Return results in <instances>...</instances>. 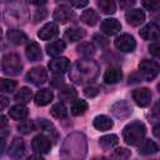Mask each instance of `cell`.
I'll use <instances>...</instances> for the list:
<instances>
[{"label": "cell", "mask_w": 160, "mask_h": 160, "mask_svg": "<svg viewBox=\"0 0 160 160\" xmlns=\"http://www.w3.org/2000/svg\"><path fill=\"white\" fill-rule=\"evenodd\" d=\"M52 80H54V81H52V85H59V84L62 82V78H61V75H56Z\"/></svg>", "instance_id": "cell-45"}, {"label": "cell", "mask_w": 160, "mask_h": 160, "mask_svg": "<svg viewBox=\"0 0 160 160\" xmlns=\"http://www.w3.org/2000/svg\"><path fill=\"white\" fill-rule=\"evenodd\" d=\"M100 29L104 34H106L109 36H112V35H116L121 30V24L116 19L109 18V19L102 20V22L100 25Z\"/></svg>", "instance_id": "cell-12"}, {"label": "cell", "mask_w": 160, "mask_h": 160, "mask_svg": "<svg viewBox=\"0 0 160 160\" xmlns=\"http://www.w3.org/2000/svg\"><path fill=\"white\" fill-rule=\"evenodd\" d=\"M122 79V71L118 66H110L104 74V81L106 84H116Z\"/></svg>", "instance_id": "cell-20"}, {"label": "cell", "mask_w": 160, "mask_h": 160, "mask_svg": "<svg viewBox=\"0 0 160 160\" xmlns=\"http://www.w3.org/2000/svg\"><path fill=\"white\" fill-rule=\"evenodd\" d=\"M119 144V138L115 134H109V135H104L99 139V145L104 149V150H111L112 148H115Z\"/></svg>", "instance_id": "cell-24"}, {"label": "cell", "mask_w": 160, "mask_h": 160, "mask_svg": "<svg viewBox=\"0 0 160 160\" xmlns=\"http://www.w3.org/2000/svg\"><path fill=\"white\" fill-rule=\"evenodd\" d=\"M59 98L64 101H70L76 99V90L72 86H64L59 91Z\"/></svg>", "instance_id": "cell-32"}, {"label": "cell", "mask_w": 160, "mask_h": 160, "mask_svg": "<svg viewBox=\"0 0 160 160\" xmlns=\"http://www.w3.org/2000/svg\"><path fill=\"white\" fill-rule=\"evenodd\" d=\"M31 148L35 152H39V154H46L50 151L51 149V142H50V139L44 135V134H40V135H36L32 141H31Z\"/></svg>", "instance_id": "cell-7"}, {"label": "cell", "mask_w": 160, "mask_h": 160, "mask_svg": "<svg viewBox=\"0 0 160 160\" xmlns=\"http://www.w3.org/2000/svg\"><path fill=\"white\" fill-rule=\"evenodd\" d=\"M158 90H159V92H160V82L158 84Z\"/></svg>", "instance_id": "cell-50"}, {"label": "cell", "mask_w": 160, "mask_h": 160, "mask_svg": "<svg viewBox=\"0 0 160 160\" xmlns=\"http://www.w3.org/2000/svg\"><path fill=\"white\" fill-rule=\"evenodd\" d=\"M139 34L145 40H158L160 38V26L156 22H149L140 29Z\"/></svg>", "instance_id": "cell-11"}, {"label": "cell", "mask_w": 160, "mask_h": 160, "mask_svg": "<svg viewBox=\"0 0 160 160\" xmlns=\"http://www.w3.org/2000/svg\"><path fill=\"white\" fill-rule=\"evenodd\" d=\"M31 98H32V92H31V90L29 89V88H26V86H24V88H21L16 94H15V100L19 102V104H28L30 100H31Z\"/></svg>", "instance_id": "cell-30"}, {"label": "cell", "mask_w": 160, "mask_h": 160, "mask_svg": "<svg viewBox=\"0 0 160 160\" xmlns=\"http://www.w3.org/2000/svg\"><path fill=\"white\" fill-rule=\"evenodd\" d=\"M94 128L96 130H100V131H106V130H110L114 125L112 120L110 118H108L106 115H98L95 119H94Z\"/></svg>", "instance_id": "cell-21"}, {"label": "cell", "mask_w": 160, "mask_h": 160, "mask_svg": "<svg viewBox=\"0 0 160 160\" xmlns=\"http://www.w3.org/2000/svg\"><path fill=\"white\" fill-rule=\"evenodd\" d=\"M65 48H66V45L62 40H55L46 45V52L50 56H58L65 50Z\"/></svg>", "instance_id": "cell-25"}, {"label": "cell", "mask_w": 160, "mask_h": 160, "mask_svg": "<svg viewBox=\"0 0 160 160\" xmlns=\"http://www.w3.org/2000/svg\"><path fill=\"white\" fill-rule=\"evenodd\" d=\"M146 128L141 121H132L128 124L122 130V139L128 145H139L145 136Z\"/></svg>", "instance_id": "cell-2"}, {"label": "cell", "mask_w": 160, "mask_h": 160, "mask_svg": "<svg viewBox=\"0 0 160 160\" xmlns=\"http://www.w3.org/2000/svg\"><path fill=\"white\" fill-rule=\"evenodd\" d=\"M142 6L149 11H158L160 9V0H145L142 1Z\"/></svg>", "instance_id": "cell-38"}, {"label": "cell", "mask_w": 160, "mask_h": 160, "mask_svg": "<svg viewBox=\"0 0 160 160\" xmlns=\"http://www.w3.org/2000/svg\"><path fill=\"white\" fill-rule=\"evenodd\" d=\"M115 48L122 52H131L136 48V41L130 34H121L115 39Z\"/></svg>", "instance_id": "cell-5"}, {"label": "cell", "mask_w": 160, "mask_h": 160, "mask_svg": "<svg viewBox=\"0 0 160 160\" xmlns=\"http://www.w3.org/2000/svg\"><path fill=\"white\" fill-rule=\"evenodd\" d=\"M84 94H85L86 96H89V98H94V96H96V95L99 94V90H98V88H95V86H86V88L84 89Z\"/></svg>", "instance_id": "cell-42"}, {"label": "cell", "mask_w": 160, "mask_h": 160, "mask_svg": "<svg viewBox=\"0 0 160 160\" xmlns=\"http://www.w3.org/2000/svg\"><path fill=\"white\" fill-rule=\"evenodd\" d=\"M64 36H65V39H66L68 41L75 42V41H79V40H81V39H84L85 31H84L82 29H80V28H70V29H68V30L65 31Z\"/></svg>", "instance_id": "cell-27"}, {"label": "cell", "mask_w": 160, "mask_h": 160, "mask_svg": "<svg viewBox=\"0 0 160 160\" xmlns=\"http://www.w3.org/2000/svg\"><path fill=\"white\" fill-rule=\"evenodd\" d=\"M18 130L21 134H30L31 131L35 130V124L31 120H24L18 125Z\"/></svg>", "instance_id": "cell-36"}, {"label": "cell", "mask_w": 160, "mask_h": 160, "mask_svg": "<svg viewBox=\"0 0 160 160\" xmlns=\"http://www.w3.org/2000/svg\"><path fill=\"white\" fill-rule=\"evenodd\" d=\"M26 80L36 86H40L46 82L48 80V72L42 66H35L30 69V71L26 75Z\"/></svg>", "instance_id": "cell-6"}, {"label": "cell", "mask_w": 160, "mask_h": 160, "mask_svg": "<svg viewBox=\"0 0 160 160\" xmlns=\"http://www.w3.org/2000/svg\"><path fill=\"white\" fill-rule=\"evenodd\" d=\"M158 150H159L158 145L150 139L142 140L139 145V149H138L139 154H141V155H152V154L158 152Z\"/></svg>", "instance_id": "cell-23"}, {"label": "cell", "mask_w": 160, "mask_h": 160, "mask_svg": "<svg viewBox=\"0 0 160 160\" xmlns=\"http://www.w3.org/2000/svg\"><path fill=\"white\" fill-rule=\"evenodd\" d=\"M25 152V144H24V140L21 138H15L10 146H9V150H8V154L10 158L12 159H20Z\"/></svg>", "instance_id": "cell-16"}, {"label": "cell", "mask_w": 160, "mask_h": 160, "mask_svg": "<svg viewBox=\"0 0 160 160\" xmlns=\"http://www.w3.org/2000/svg\"><path fill=\"white\" fill-rule=\"evenodd\" d=\"M54 99V94L50 89H40L36 94H35V104L39 106H45L48 104H50Z\"/></svg>", "instance_id": "cell-19"}, {"label": "cell", "mask_w": 160, "mask_h": 160, "mask_svg": "<svg viewBox=\"0 0 160 160\" xmlns=\"http://www.w3.org/2000/svg\"><path fill=\"white\" fill-rule=\"evenodd\" d=\"M1 69L5 75H9V76L19 75L22 70V64H21L20 56L16 54L4 55L2 60H1Z\"/></svg>", "instance_id": "cell-3"}, {"label": "cell", "mask_w": 160, "mask_h": 160, "mask_svg": "<svg viewBox=\"0 0 160 160\" xmlns=\"http://www.w3.org/2000/svg\"><path fill=\"white\" fill-rule=\"evenodd\" d=\"M49 69L55 75H62V74H65L70 69V61L68 60V58H64V56L55 58V59L50 60Z\"/></svg>", "instance_id": "cell-8"}, {"label": "cell", "mask_w": 160, "mask_h": 160, "mask_svg": "<svg viewBox=\"0 0 160 160\" xmlns=\"http://www.w3.org/2000/svg\"><path fill=\"white\" fill-rule=\"evenodd\" d=\"M26 160H44L40 155H31V156H29Z\"/></svg>", "instance_id": "cell-48"}, {"label": "cell", "mask_w": 160, "mask_h": 160, "mask_svg": "<svg viewBox=\"0 0 160 160\" xmlns=\"http://www.w3.org/2000/svg\"><path fill=\"white\" fill-rule=\"evenodd\" d=\"M88 110V102L82 99H75L71 104V114L75 116L82 115Z\"/></svg>", "instance_id": "cell-29"}, {"label": "cell", "mask_w": 160, "mask_h": 160, "mask_svg": "<svg viewBox=\"0 0 160 160\" xmlns=\"http://www.w3.org/2000/svg\"><path fill=\"white\" fill-rule=\"evenodd\" d=\"M28 114H29L28 108L22 104H16V105L11 106L9 110V116L14 120H22L28 116Z\"/></svg>", "instance_id": "cell-22"}, {"label": "cell", "mask_w": 160, "mask_h": 160, "mask_svg": "<svg viewBox=\"0 0 160 160\" xmlns=\"http://www.w3.org/2000/svg\"><path fill=\"white\" fill-rule=\"evenodd\" d=\"M98 6L104 14H114L116 11V4L112 0H98Z\"/></svg>", "instance_id": "cell-31"}, {"label": "cell", "mask_w": 160, "mask_h": 160, "mask_svg": "<svg viewBox=\"0 0 160 160\" xmlns=\"http://www.w3.org/2000/svg\"><path fill=\"white\" fill-rule=\"evenodd\" d=\"M160 72V65L154 60H142L139 64V76L142 80L151 81Z\"/></svg>", "instance_id": "cell-4"}, {"label": "cell", "mask_w": 160, "mask_h": 160, "mask_svg": "<svg viewBox=\"0 0 160 160\" xmlns=\"http://www.w3.org/2000/svg\"><path fill=\"white\" fill-rule=\"evenodd\" d=\"M6 39L14 45H22L26 42L28 36L24 31L19 30V29H10L6 32Z\"/></svg>", "instance_id": "cell-17"}, {"label": "cell", "mask_w": 160, "mask_h": 160, "mask_svg": "<svg viewBox=\"0 0 160 160\" xmlns=\"http://www.w3.org/2000/svg\"><path fill=\"white\" fill-rule=\"evenodd\" d=\"M78 52L85 58H89V56H92L95 54V48L92 44L90 42H81L78 48H76Z\"/></svg>", "instance_id": "cell-33"}, {"label": "cell", "mask_w": 160, "mask_h": 160, "mask_svg": "<svg viewBox=\"0 0 160 160\" xmlns=\"http://www.w3.org/2000/svg\"><path fill=\"white\" fill-rule=\"evenodd\" d=\"M58 34H59V26L55 22H48L38 31V36L41 40H52L54 38L58 36Z\"/></svg>", "instance_id": "cell-14"}, {"label": "cell", "mask_w": 160, "mask_h": 160, "mask_svg": "<svg viewBox=\"0 0 160 160\" xmlns=\"http://www.w3.org/2000/svg\"><path fill=\"white\" fill-rule=\"evenodd\" d=\"M92 40H94V44H95L98 48H100V49L106 48V46H108V44H109L108 39H106L105 36L100 35V34H95V35L92 36Z\"/></svg>", "instance_id": "cell-39"}, {"label": "cell", "mask_w": 160, "mask_h": 160, "mask_svg": "<svg viewBox=\"0 0 160 160\" xmlns=\"http://www.w3.org/2000/svg\"><path fill=\"white\" fill-rule=\"evenodd\" d=\"M69 4H70L71 6H75V8H84V6L88 5V1H86V0H84V1H75V0H71V1H69Z\"/></svg>", "instance_id": "cell-44"}, {"label": "cell", "mask_w": 160, "mask_h": 160, "mask_svg": "<svg viewBox=\"0 0 160 160\" xmlns=\"http://www.w3.org/2000/svg\"><path fill=\"white\" fill-rule=\"evenodd\" d=\"M96 75H98L96 62L90 59H82L75 62L74 70L71 72V79L78 84H82L85 81H92V79H95Z\"/></svg>", "instance_id": "cell-1"}, {"label": "cell", "mask_w": 160, "mask_h": 160, "mask_svg": "<svg viewBox=\"0 0 160 160\" xmlns=\"http://www.w3.org/2000/svg\"><path fill=\"white\" fill-rule=\"evenodd\" d=\"M152 132L158 139H160V125H155L152 129Z\"/></svg>", "instance_id": "cell-46"}, {"label": "cell", "mask_w": 160, "mask_h": 160, "mask_svg": "<svg viewBox=\"0 0 160 160\" xmlns=\"http://www.w3.org/2000/svg\"><path fill=\"white\" fill-rule=\"evenodd\" d=\"M50 114L55 118V119H65L68 116V109L65 106V104L62 101H59L56 104L52 105V108L50 109Z\"/></svg>", "instance_id": "cell-28"}, {"label": "cell", "mask_w": 160, "mask_h": 160, "mask_svg": "<svg viewBox=\"0 0 160 160\" xmlns=\"http://www.w3.org/2000/svg\"><path fill=\"white\" fill-rule=\"evenodd\" d=\"M18 82L15 80H10V79H1L0 81V89L2 92H11L15 88H16Z\"/></svg>", "instance_id": "cell-37"}, {"label": "cell", "mask_w": 160, "mask_h": 160, "mask_svg": "<svg viewBox=\"0 0 160 160\" xmlns=\"http://www.w3.org/2000/svg\"><path fill=\"white\" fill-rule=\"evenodd\" d=\"M25 54H26V58L29 59V61H39V60H41V58H42L41 49H40V46H39V44L35 42V41H30V42L26 45Z\"/></svg>", "instance_id": "cell-18"}, {"label": "cell", "mask_w": 160, "mask_h": 160, "mask_svg": "<svg viewBox=\"0 0 160 160\" xmlns=\"http://www.w3.org/2000/svg\"><path fill=\"white\" fill-rule=\"evenodd\" d=\"M46 15H48V11H46L45 9H38V10L35 11V14H34V21L38 22V21L45 19Z\"/></svg>", "instance_id": "cell-41"}, {"label": "cell", "mask_w": 160, "mask_h": 160, "mask_svg": "<svg viewBox=\"0 0 160 160\" xmlns=\"http://www.w3.org/2000/svg\"><path fill=\"white\" fill-rule=\"evenodd\" d=\"M74 16V11L66 6V5H60L58 6L55 10H54V14H52V18L55 21L60 22V24H65L68 22L71 18Z\"/></svg>", "instance_id": "cell-13"}, {"label": "cell", "mask_w": 160, "mask_h": 160, "mask_svg": "<svg viewBox=\"0 0 160 160\" xmlns=\"http://www.w3.org/2000/svg\"><path fill=\"white\" fill-rule=\"evenodd\" d=\"M111 112L119 119H126L132 112L131 105L125 100H119L111 106Z\"/></svg>", "instance_id": "cell-10"}, {"label": "cell", "mask_w": 160, "mask_h": 160, "mask_svg": "<svg viewBox=\"0 0 160 160\" xmlns=\"http://www.w3.org/2000/svg\"><path fill=\"white\" fill-rule=\"evenodd\" d=\"M80 19L84 24H86L89 26H94L99 21V14L94 9H86V10L82 11Z\"/></svg>", "instance_id": "cell-26"}, {"label": "cell", "mask_w": 160, "mask_h": 160, "mask_svg": "<svg viewBox=\"0 0 160 160\" xmlns=\"http://www.w3.org/2000/svg\"><path fill=\"white\" fill-rule=\"evenodd\" d=\"M92 160H108V159L104 158V156H96V158H94Z\"/></svg>", "instance_id": "cell-49"}, {"label": "cell", "mask_w": 160, "mask_h": 160, "mask_svg": "<svg viewBox=\"0 0 160 160\" xmlns=\"http://www.w3.org/2000/svg\"><path fill=\"white\" fill-rule=\"evenodd\" d=\"M125 19L131 26H139L145 21V12L140 9H129L125 14Z\"/></svg>", "instance_id": "cell-15"}, {"label": "cell", "mask_w": 160, "mask_h": 160, "mask_svg": "<svg viewBox=\"0 0 160 160\" xmlns=\"http://www.w3.org/2000/svg\"><path fill=\"white\" fill-rule=\"evenodd\" d=\"M0 101H1V110H4V109L6 108V105L9 104V101H8V99H6L5 96H1Z\"/></svg>", "instance_id": "cell-47"}, {"label": "cell", "mask_w": 160, "mask_h": 160, "mask_svg": "<svg viewBox=\"0 0 160 160\" xmlns=\"http://www.w3.org/2000/svg\"><path fill=\"white\" fill-rule=\"evenodd\" d=\"M131 152L125 148H119L111 154V160H129Z\"/></svg>", "instance_id": "cell-35"}, {"label": "cell", "mask_w": 160, "mask_h": 160, "mask_svg": "<svg viewBox=\"0 0 160 160\" xmlns=\"http://www.w3.org/2000/svg\"><path fill=\"white\" fill-rule=\"evenodd\" d=\"M151 112H152V115L155 116V118H158V119H160V99L155 102V105L152 106V110H151Z\"/></svg>", "instance_id": "cell-43"}, {"label": "cell", "mask_w": 160, "mask_h": 160, "mask_svg": "<svg viewBox=\"0 0 160 160\" xmlns=\"http://www.w3.org/2000/svg\"><path fill=\"white\" fill-rule=\"evenodd\" d=\"M38 128L41 129V130H44V131L48 132V134H54V135L56 136V130H55L52 122H50L49 120H46V119H44V118L38 119Z\"/></svg>", "instance_id": "cell-34"}, {"label": "cell", "mask_w": 160, "mask_h": 160, "mask_svg": "<svg viewBox=\"0 0 160 160\" xmlns=\"http://www.w3.org/2000/svg\"><path fill=\"white\" fill-rule=\"evenodd\" d=\"M149 52H150L152 56L160 59V40L154 41V42H151V44L149 45Z\"/></svg>", "instance_id": "cell-40"}, {"label": "cell", "mask_w": 160, "mask_h": 160, "mask_svg": "<svg viewBox=\"0 0 160 160\" xmlns=\"http://www.w3.org/2000/svg\"><path fill=\"white\" fill-rule=\"evenodd\" d=\"M151 91L148 88H140V89H135L132 91V99L136 102V105L141 106V108H146L150 101H151Z\"/></svg>", "instance_id": "cell-9"}]
</instances>
